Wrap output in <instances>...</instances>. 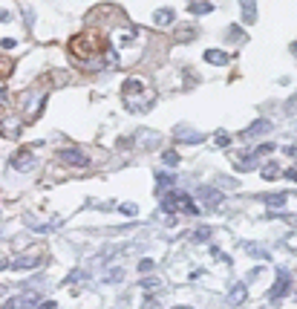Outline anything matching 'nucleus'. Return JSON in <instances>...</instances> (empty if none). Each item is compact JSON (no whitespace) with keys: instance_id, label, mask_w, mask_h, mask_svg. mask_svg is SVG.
I'll list each match as a JSON object with an SVG mask.
<instances>
[{"instance_id":"obj_1","label":"nucleus","mask_w":297,"mask_h":309,"mask_svg":"<svg viewBox=\"0 0 297 309\" xmlns=\"http://www.w3.org/2000/svg\"><path fill=\"white\" fill-rule=\"evenodd\" d=\"M121 101L130 113H144V110H150L156 101V90L147 87L142 78H127L124 87H121Z\"/></svg>"},{"instance_id":"obj_2","label":"nucleus","mask_w":297,"mask_h":309,"mask_svg":"<svg viewBox=\"0 0 297 309\" xmlns=\"http://www.w3.org/2000/svg\"><path fill=\"white\" fill-rule=\"evenodd\" d=\"M70 49H72V55H75V58H81L87 67H95V55L104 52V49H107V44H104V41H101L95 32H84V35L72 38Z\"/></svg>"},{"instance_id":"obj_3","label":"nucleus","mask_w":297,"mask_h":309,"mask_svg":"<svg viewBox=\"0 0 297 309\" xmlns=\"http://www.w3.org/2000/svg\"><path fill=\"white\" fill-rule=\"evenodd\" d=\"M58 159H61L63 165H72V168H90V165H92L90 156H87L81 148H63V150H58Z\"/></svg>"},{"instance_id":"obj_4","label":"nucleus","mask_w":297,"mask_h":309,"mask_svg":"<svg viewBox=\"0 0 297 309\" xmlns=\"http://www.w3.org/2000/svg\"><path fill=\"white\" fill-rule=\"evenodd\" d=\"M196 196L202 200V205H205L208 211H211V208H219V205H222V200H225V196H222V191H219V188H214V185H199L196 188Z\"/></svg>"},{"instance_id":"obj_5","label":"nucleus","mask_w":297,"mask_h":309,"mask_svg":"<svg viewBox=\"0 0 297 309\" xmlns=\"http://www.w3.org/2000/svg\"><path fill=\"white\" fill-rule=\"evenodd\" d=\"M288 289H291V272L280 269V272H277V280H274V286L269 289V300H280V298H286Z\"/></svg>"},{"instance_id":"obj_6","label":"nucleus","mask_w":297,"mask_h":309,"mask_svg":"<svg viewBox=\"0 0 297 309\" xmlns=\"http://www.w3.org/2000/svg\"><path fill=\"white\" fill-rule=\"evenodd\" d=\"M9 165L15 171H20V174H26V171H32V168H38V156L32 153V150H18L15 156L9 159Z\"/></svg>"},{"instance_id":"obj_7","label":"nucleus","mask_w":297,"mask_h":309,"mask_svg":"<svg viewBox=\"0 0 297 309\" xmlns=\"http://www.w3.org/2000/svg\"><path fill=\"white\" fill-rule=\"evenodd\" d=\"M38 300H41V295L26 292V295H15V298H9L6 303H3V309H35Z\"/></svg>"},{"instance_id":"obj_8","label":"nucleus","mask_w":297,"mask_h":309,"mask_svg":"<svg viewBox=\"0 0 297 309\" xmlns=\"http://www.w3.org/2000/svg\"><path fill=\"white\" fill-rule=\"evenodd\" d=\"M231 162H234L237 171H254L257 168V153L254 150H240V153L231 156Z\"/></svg>"},{"instance_id":"obj_9","label":"nucleus","mask_w":297,"mask_h":309,"mask_svg":"<svg viewBox=\"0 0 297 309\" xmlns=\"http://www.w3.org/2000/svg\"><path fill=\"white\" fill-rule=\"evenodd\" d=\"M271 127H274V124H271L269 119H257V122H254V124H248V127H245V130L240 133V136H243L245 142H254L257 136H262V133H269Z\"/></svg>"},{"instance_id":"obj_10","label":"nucleus","mask_w":297,"mask_h":309,"mask_svg":"<svg viewBox=\"0 0 297 309\" xmlns=\"http://www.w3.org/2000/svg\"><path fill=\"white\" fill-rule=\"evenodd\" d=\"M159 142H162V136L156 130H139L136 133V145L142 150H153V148H159Z\"/></svg>"},{"instance_id":"obj_11","label":"nucleus","mask_w":297,"mask_h":309,"mask_svg":"<svg viewBox=\"0 0 297 309\" xmlns=\"http://www.w3.org/2000/svg\"><path fill=\"white\" fill-rule=\"evenodd\" d=\"M41 260H44L41 255H20V257H15L9 266L12 269H18V272H23V269H35V266H41Z\"/></svg>"},{"instance_id":"obj_12","label":"nucleus","mask_w":297,"mask_h":309,"mask_svg":"<svg viewBox=\"0 0 297 309\" xmlns=\"http://www.w3.org/2000/svg\"><path fill=\"white\" fill-rule=\"evenodd\" d=\"M245 300H248L245 283H234V286H231V295H228V303H231V306H243Z\"/></svg>"},{"instance_id":"obj_13","label":"nucleus","mask_w":297,"mask_h":309,"mask_svg":"<svg viewBox=\"0 0 297 309\" xmlns=\"http://www.w3.org/2000/svg\"><path fill=\"white\" fill-rule=\"evenodd\" d=\"M20 127H23V119H6V122L0 124V130L6 139H18L20 136Z\"/></svg>"},{"instance_id":"obj_14","label":"nucleus","mask_w":297,"mask_h":309,"mask_svg":"<svg viewBox=\"0 0 297 309\" xmlns=\"http://www.w3.org/2000/svg\"><path fill=\"white\" fill-rule=\"evenodd\" d=\"M240 6H243V23L245 26L257 23V0H240Z\"/></svg>"},{"instance_id":"obj_15","label":"nucleus","mask_w":297,"mask_h":309,"mask_svg":"<svg viewBox=\"0 0 297 309\" xmlns=\"http://www.w3.org/2000/svg\"><path fill=\"white\" fill-rule=\"evenodd\" d=\"M205 61L214 64V67H225L231 58H228V52H222V49H208V52H205Z\"/></svg>"},{"instance_id":"obj_16","label":"nucleus","mask_w":297,"mask_h":309,"mask_svg":"<svg viewBox=\"0 0 297 309\" xmlns=\"http://www.w3.org/2000/svg\"><path fill=\"white\" fill-rule=\"evenodd\" d=\"M173 23V9H156L153 12V26H171Z\"/></svg>"},{"instance_id":"obj_17","label":"nucleus","mask_w":297,"mask_h":309,"mask_svg":"<svg viewBox=\"0 0 297 309\" xmlns=\"http://www.w3.org/2000/svg\"><path fill=\"white\" fill-rule=\"evenodd\" d=\"M176 142H185V145H199V142H205V133L179 130V133H176Z\"/></svg>"},{"instance_id":"obj_18","label":"nucleus","mask_w":297,"mask_h":309,"mask_svg":"<svg viewBox=\"0 0 297 309\" xmlns=\"http://www.w3.org/2000/svg\"><path fill=\"white\" fill-rule=\"evenodd\" d=\"M188 9H190V15H208V12H214V3H208V0H193Z\"/></svg>"},{"instance_id":"obj_19","label":"nucleus","mask_w":297,"mask_h":309,"mask_svg":"<svg viewBox=\"0 0 297 309\" xmlns=\"http://www.w3.org/2000/svg\"><path fill=\"white\" fill-rule=\"evenodd\" d=\"M156 185L173 191V185H176V177H173V174H164V171H159V174H156Z\"/></svg>"},{"instance_id":"obj_20","label":"nucleus","mask_w":297,"mask_h":309,"mask_svg":"<svg viewBox=\"0 0 297 309\" xmlns=\"http://www.w3.org/2000/svg\"><path fill=\"white\" fill-rule=\"evenodd\" d=\"M286 200H288L286 194H269V196H262V203L269 205V208H274V211H277V208H283V205H286Z\"/></svg>"},{"instance_id":"obj_21","label":"nucleus","mask_w":297,"mask_h":309,"mask_svg":"<svg viewBox=\"0 0 297 309\" xmlns=\"http://www.w3.org/2000/svg\"><path fill=\"white\" fill-rule=\"evenodd\" d=\"M245 251H248V255H251V257H260V260H269V251H266V248H262V246H257V243H245Z\"/></svg>"},{"instance_id":"obj_22","label":"nucleus","mask_w":297,"mask_h":309,"mask_svg":"<svg viewBox=\"0 0 297 309\" xmlns=\"http://www.w3.org/2000/svg\"><path fill=\"white\" fill-rule=\"evenodd\" d=\"M262 179H274V177H280V162H269V165H262Z\"/></svg>"},{"instance_id":"obj_23","label":"nucleus","mask_w":297,"mask_h":309,"mask_svg":"<svg viewBox=\"0 0 297 309\" xmlns=\"http://www.w3.org/2000/svg\"><path fill=\"white\" fill-rule=\"evenodd\" d=\"M121 280H124V269H121V266H118V269L113 266V269H110V274L104 277V283H121Z\"/></svg>"},{"instance_id":"obj_24","label":"nucleus","mask_w":297,"mask_h":309,"mask_svg":"<svg viewBox=\"0 0 297 309\" xmlns=\"http://www.w3.org/2000/svg\"><path fill=\"white\" fill-rule=\"evenodd\" d=\"M190 38H196V26H182V29H179V35H176V41L188 44Z\"/></svg>"},{"instance_id":"obj_25","label":"nucleus","mask_w":297,"mask_h":309,"mask_svg":"<svg viewBox=\"0 0 297 309\" xmlns=\"http://www.w3.org/2000/svg\"><path fill=\"white\" fill-rule=\"evenodd\" d=\"M228 38H231V41H237V44H245V41H248V38H245V32L240 26H228Z\"/></svg>"},{"instance_id":"obj_26","label":"nucleus","mask_w":297,"mask_h":309,"mask_svg":"<svg viewBox=\"0 0 297 309\" xmlns=\"http://www.w3.org/2000/svg\"><path fill=\"white\" fill-rule=\"evenodd\" d=\"M162 162H164V165H171V168H176V165H179V153H176V150H164Z\"/></svg>"},{"instance_id":"obj_27","label":"nucleus","mask_w":297,"mask_h":309,"mask_svg":"<svg viewBox=\"0 0 297 309\" xmlns=\"http://www.w3.org/2000/svg\"><path fill=\"white\" fill-rule=\"evenodd\" d=\"M142 289H162V280H159V277H144Z\"/></svg>"},{"instance_id":"obj_28","label":"nucleus","mask_w":297,"mask_h":309,"mask_svg":"<svg viewBox=\"0 0 297 309\" xmlns=\"http://www.w3.org/2000/svg\"><path fill=\"white\" fill-rule=\"evenodd\" d=\"M162 211H168V214L176 211V203H173V196H171V194H168V196L162 200Z\"/></svg>"},{"instance_id":"obj_29","label":"nucleus","mask_w":297,"mask_h":309,"mask_svg":"<svg viewBox=\"0 0 297 309\" xmlns=\"http://www.w3.org/2000/svg\"><path fill=\"white\" fill-rule=\"evenodd\" d=\"M208 237H211V229L205 226V229H196V231H193V237H190V240H196V243H199V240H208Z\"/></svg>"},{"instance_id":"obj_30","label":"nucleus","mask_w":297,"mask_h":309,"mask_svg":"<svg viewBox=\"0 0 297 309\" xmlns=\"http://www.w3.org/2000/svg\"><path fill=\"white\" fill-rule=\"evenodd\" d=\"M254 153H257V156H262V153H274V145L266 142V145H260V148H254Z\"/></svg>"},{"instance_id":"obj_31","label":"nucleus","mask_w":297,"mask_h":309,"mask_svg":"<svg viewBox=\"0 0 297 309\" xmlns=\"http://www.w3.org/2000/svg\"><path fill=\"white\" fill-rule=\"evenodd\" d=\"M216 145H219V148H228V145H231V136L219 130V136H216Z\"/></svg>"},{"instance_id":"obj_32","label":"nucleus","mask_w":297,"mask_h":309,"mask_svg":"<svg viewBox=\"0 0 297 309\" xmlns=\"http://www.w3.org/2000/svg\"><path fill=\"white\" fill-rule=\"evenodd\" d=\"M78 280H87V272H72L67 277V283H78Z\"/></svg>"},{"instance_id":"obj_33","label":"nucleus","mask_w":297,"mask_h":309,"mask_svg":"<svg viewBox=\"0 0 297 309\" xmlns=\"http://www.w3.org/2000/svg\"><path fill=\"white\" fill-rule=\"evenodd\" d=\"M32 231H38V234H46V231H55L52 222H44V226H32Z\"/></svg>"},{"instance_id":"obj_34","label":"nucleus","mask_w":297,"mask_h":309,"mask_svg":"<svg viewBox=\"0 0 297 309\" xmlns=\"http://www.w3.org/2000/svg\"><path fill=\"white\" fill-rule=\"evenodd\" d=\"M153 269V260H139V272H150Z\"/></svg>"},{"instance_id":"obj_35","label":"nucleus","mask_w":297,"mask_h":309,"mask_svg":"<svg viewBox=\"0 0 297 309\" xmlns=\"http://www.w3.org/2000/svg\"><path fill=\"white\" fill-rule=\"evenodd\" d=\"M118 208H121V211H124V214H130V217H133V214L139 211V208H136L133 203H127V205H118Z\"/></svg>"},{"instance_id":"obj_36","label":"nucleus","mask_w":297,"mask_h":309,"mask_svg":"<svg viewBox=\"0 0 297 309\" xmlns=\"http://www.w3.org/2000/svg\"><path fill=\"white\" fill-rule=\"evenodd\" d=\"M219 179V185H225V188H237V179H225V177H216Z\"/></svg>"},{"instance_id":"obj_37","label":"nucleus","mask_w":297,"mask_h":309,"mask_svg":"<svg viewBox=\"0 0 297 309\" xmlns=\"http://www.w3.org/2000/svg\"><path fill=\"white\" fill-rule=\"evenodd\" d=\"M283 177H286L288 182H294V177H297V174H294V168H286V171H283Z\"/></svg>"},{"instance_id":"obj_38","label":"nucleus","mask_w":297,"mask_h":309,"mask_svg":"<svg viewBox=\"0 0 297 309\" xmlns=\"http://www.w3.org/2000/svg\"><path fill=\"white\" fill-rule=\"evenodd\" d=\"M286 113L294 116V98H288V101H286Z\"/></svg>"},{"instance_id":"obj_39","label":"nucleus","mask_w":297,"mask_h":309,"mask_svg":"<svg viewBox=\"0 0 297 309\" xmlns=\"http://www.w3.org/2000/svg\"><path fill=\"white\" fill-rule=\"evenodd\" d=\"M18 44V41H15V38H3V46H6V49H12V46Z\"/></svg>"},{"instance_id":"obj_40","label":"nucleus","mask_w":297,"mask_h":309,"mask_svg":"<svg viewBox=\"0 0 297 309\" xmlns=\"http://www.w3.org/2000/svg\"><path fill=\"white\" fill-rule=\"evenodd\" d=\"M0 20H3V23H9V20H12V12L3 9V12H0Z\"/></svg>"},{"instance_id":"obj_41","label":"nucleus","mask_w":297,"mask_h":309,"mask_svg":"<svg viewBox=\"0 0 297 309\" xmlns=\"http://www.w3.org/2000/svg\"><path fill=\"white\" fill-rule=\"evenodd\" d=\"M41 309H58V306H55V300H44V303H41Z\"/></svg>"},{"instance_id":"obj_42","label":"nucleus","mask_w":297,"mask_h":309,"mask_svg":"<svg viewBox=\"0 0 297 309\" xmlns=\"http://www.w3.org/2000/svg\"><path fill=\"white\" fill-rule=\"evenodd\" d=\"M3 269H9V260H6V257H0V272H3Z\"/></svg>"},{"instance_id":"obj_43","label":"nucleus","mask_w":297,"mask_h":309,"mask_svg":"<svg viewBox=\"0 0 297 309\" xmlns=\"http://www.w3.org/2000/svg\"><path fill=\"white\" fill-rule=\"evenodd\" d=\"M171 309H190V306H171Z\"/></svg>"}]
</instances>
